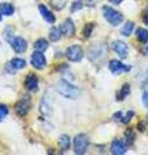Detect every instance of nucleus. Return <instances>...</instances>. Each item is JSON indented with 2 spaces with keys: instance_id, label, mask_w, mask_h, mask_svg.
<instances>
[{
  "instance_id": "nucleus-16",
  "label": "nucleus",
  "mask_w": 148,
  "mask_h": 155,
  "mask_svg": "<svg viewBox=\"0 0 148 155\" xmlns=\"http://www.w3.org/2000/svg\"><path fill=\"white\" fill-rule=\"evenodd\" d=\"M9 65H11L14 70H21L26 66V61L22 60V58H13Z\"/></svg>"
},
{
  "instance_id": "nucleus-25",
  "label": "nucleus",
  "mask_w": 148,
  "mask_h": 155,
  "mask_svg": "<svg viewBox=\"0 0 148 155\" xmlns=\"http://www.w3.org/2000/svg\"><path fill=\"white\" fill-rule=\"evenodd\" d=\"M7 115H8V107L4 105H0V119L5 118Z\"/></svg>"
},
{
  "instance_id": "nucleus-11",
  "label": "nucleus",
  "mask_w": 148,
  "mask_h": 155,
  "mask_svg": "<svg viewBox=\"0 0 148 155\" xmlns=\"http://www.w3.org/2000/svg\"><path fill=\"white\" fill-rule=\"evenodd\" d=\"M25 87H26V89L30 91V92L37 91L38 89V78H37V75L29 74L26 76V79H25Z\"/></svg>"
},
{
  "instance_id": "nucleus-1",
  "label": "nucleus",
  "mask_w": 148,
  "mask_h": 155,
  "mask_svg": "<svg viewBox=\"0 0 148 155\" xmlns=\"http://www.w3.org/2000/svg\"><path fill=\"white\" fill-rule=\"evenodd\" d=\"M56 89L61 96L66 97V98H70V100L77 98L78 94H79V91L65 80H58L56 83Z\"/></svg>"
},
{
  "instance_id": "nucleus-13",
  "label": "nucleus",
  "mask_w": 148,
  "mask_h": 155,
  "mask_svg": "<svg viewBox=\"0 0 148 155\" xmlns=\"http://www.w3.org/2000/svg\"><path fill=\"white\" fill-rule=\"evenodd\" d=\"M39 11H41V14H42L43 18L46 19L48 23H53V22H55L56 18H55V16H53V13L51 11H48V8H46L43 4L39 5Z\"/></svg>"
},
{
  "instance_id": "nucleus-20",
  "label": "nucleus",
  "mask_w": 148,
  "mask_h": 155,
  "mask_svg": "<svg viewBox=\"0 0 148 155\" xmlns=\"http://www.w3.org/2000/svg\"><path fill=\"white\" fill-rule=\"evenodd\" d=\"M61 28H58V27H52V30L51 32H49V39H51L52 41H57L58 39L61 38Z\"/></svg>"
},
{
  "instance_id": "nucleus-22",
  "label": "nucleus",
  "mask_w": 148,
  "mask_h": 155,
  "mask_svg": "<svg viewBox=\"0 0 148 155\" xmlns=\"http://www.w3.org/2000/svg\"><path fill=\"white\" fill-rule=\"evenodd\" d=\"M49 2H51V5L57 11H61L66 5V0H49Z\"/></svg>"
},
{
  "instance_id": "nucleus-29",
  "label": "nucleus",
  "mask_w": 148,
  "mask_h": 155,
  "mask_svg": "<svg viewBox=\"0 0 148 155\" xmlns=\"http://www.w3.org/2000/svg\"><path fill=\"white\" fill-rule=\"evenodd\" d=\"M143 104L148 107V92H146V93L143 94Z\"/></svg>"
},
{
  "instance_id": "nucleus-24",
  "label": "nucleus",
  "mask_w": 148,
  "mask_h": 155,
  "mask_svg": "<svg viewBox=\"0 0 148 155\" xmlns=\"http://www.w3.org/2000/svg\"><path fill=\"white\" fill-rule=\"evenodd\" d=\"M125 137L127 140V143H132V141H134V132H132L131 129H127L125 132Z\"/></svg>"
},
{
  "instance_id": "nucleus-14",
  "label": "nucleus",
  "mask_w": 148,
  "mask_h": 155,
  "mask_svg": "<svg viewBox=\"0 0 148 155\" xmlns=\"http://www.w3.org/2000/svg\"><path fill=\"white\" fill-rule=\"evenodd\" d=\"M58 145H60L62 151L69 150V147H70V137H69L68 134H61L60 137H58Z\"/></svg>"
},
{
  "instance_id": "nucleus-32",
  "label": "nucleus",
  "mask_w": 148,
  "mask_h": 155,
  "mask_svg": "<svg viewBox=\"0 0 148 155\" xmlns=\"http://www.w3.org/2000/svg\"><path fill=\"white\" fill-rule=\"evenodd\" d=\"M109 2H111L112 4H116V5H117V4H121L123 0H109Z\"/></svg>"
},
{
  "instance_id": "nucleus-4",
  "label": "nucleus",
  "mask_w": 148,
  "mask_h": 155,
  "mask_svg": "<svg viewBox=\"0 0 148 155\" xmlns=\"http://www.w3.org/2000/svg\"><path fill=\"white\" fill-rule=\"evenodd\" d=\"M66 57L69 61L72 62H78L82 60L83 57V51L79 45H72L66 49Z\"/></svg>"
},
{
  "instance_id": "nucleus-17",
  "label": "nucleus",
  "mask_w": 148,
  "mask_h": 155,
  "mask_svg": "<svg viewBox=\"0 0 148 155\" xmlns=\"http://www.w3.org/2000/svg\"><path fill=\"white\" fill-rule=\"evenodd\" d=\"M132 30H134V22L129 21V22H126L125 25L122 26V28H121V34H122L123 36H129V35H131Z\"/></svg>"
},
{
  "instance_id": "nucleus-21",
  "label": "nucleus",
  "mask_w": 148,
  "mask_h": 155,
  "mask_svg": "<svg viewBox=\"0 0 148 155\" xmlns=\"http://www.w3.org/2000/svg\"><path fill=\"white\" fill-rule=\"evenodd\" d=\"M136 36H138V40L140 43H146L148 40V31L146 28H139L136 32Z\"/></svg>"
},
{
  "instance_id": "nucleus-18",
  "label": "nucleus",
  "mask_w": 148,
  "mask_h": 155,
  "mask_svg": "<svg viewBox=\"0 0 148 155\" xmlns=\"http://www.w3.org/2000/svg\"><path fill=\"white\" fill-rule=\"evenodd\" d=\"M34 47H35V51L44 52V51H47V49H48V41L46 40V39H39V40L35 41Z\"/></svg>"
},
{
  "instance_id": "nucleus-2",
  "label": "nucleus",
  "mask_w": 148,
  "mask_h": 155,
  "mask_svg": "<svg viewBox=\"0 0 148 155\" xmlns=\"http://www.w3.org/2000/svg\"><path fill=\"white\" fill-rule=\"evenodd\" d=\"M103 14H104V18L111 23L112 26L121 25V22L123 21V16H122V14L118 11H116V9L111 8V7H104V8H103Z\"/></svg>"
},
{
  "instance_id": "nucleus-26",
  "label": "nucleus",
  "mask_w": 148,
  "mask_h": 155,
  "mask_svg": "<svg viewBox=\"0 0 148 155\" xmlns=\"http://www.w3.org/2000/svg\"><path fill=\"white\" fill-rule=\"evenodd\" d=\"M132 116H134V111H131V110H130V111H127L126 116L122 119V123H123V124H127V123L130 122V119L132 118Z\"/></svg>"
},
{
  "instance_id": "nucleus-12",
  "label": "nucleus",
  "mask_w": 148,
  "mask_h": 155,
  "mask_svg": "<svg viewBox=\"0 0 148 155\" xmlns=\"http://www.w3.org/2000/svg\"><path fill=\"white\" fill-rule=\"evenodd\" d=\"M111 151H112V154H115V155H122V154L126 153V146H125V143H123L121 140H115V141L112 142Z\"/></svg>"
},
{
  "instance_id": "nucleus-33",
  "label": "nucleus",
  "mask_w": 148,
  "mask_h": 155,
  "mask_svg": "<svg viewBox=\"0 0 148 155\" xmlns=\"http://www.w3.org/2000/svg\"><path fill=\"white\" fill-rule=\"evenodd\" d=\"M138 128H139V130H144V124L139 123V124H138Z\"/></svg>"
},
{
  "instance_id": "nucleus-8",
  "label": "nucleus",
  "mask_w": 148,
  "mask_h": 155,
  "mask_svg": "<svg viewBox=\"0 0 148 155\" xmlns=\"http://www.w3.org/2000/svg\"><path fill=\"white\" fill-rule=\"evenodd\" d=\"M29 110H30V101L27 98H23L16 104V113L19 116H25L29 113Z\"/></svg>"
},
{
  "instance_id": "nucleus-15",
  "label": "nucleus",
  "mask_w": 148,
  "mask_h": 155,
  "mask_svg": "<svg viewBox=\"0 0 148 155\" xmlns=\"http://www.w3.org/2000/svg\"><path fill=\"white\" fill-rule=\"evenodd\" d=\"M0 11H2L4 16H12L14 13V8L12 4H9V3H2L0 4Z\"/></svg>"
},
{
  "instance_id": "nucleus-28",
  "label": "nucleus",
  "mask_w": 148,
  "mask_h": 155,
  "mask_svg": "<svg viewBox=\"0 0 148 155\" xmlns=\"http://www.w3.org/2000/svg\"><path fill=\"white\" fill-rule=\"evenodd\" d=\"M82 2L85 3V5H87V7H93L97 3V0H82Z\"/></svg>"
},
{
  "instance_id": "nucleus-6",
  "label": "nucleus",
  "mask_w": 148,
  "mask_h": 155,
  "mask_svg": "<svg viewBox=\"0 0 148 155\" xmlns=\"http://www.w3.org/2000/svg\"><path fill=\"white\" fill-rule=\"evenodd\" d=\"M112 48H113V51H115L121 58H126L127 54H129V47H127L126 43H123V41H121V40L113 41Z\"/></svg>"
},
{
  "instance_id": "nucleus-3",
  "label": "nucleus",
  "mask_w": 148,
  "mask_h": 155,
  "mask_svg": "<svg viewBox=\"0 0 148 155\" xmlns=\"http://www.w3.org/2000/svg\"><path fill=\"white\" fill-rule=\"evenodd\" d=\"M88 147V137L86 134H78L74 138V151L76 154H85Z\"/></svg>"
},
{
  "instance_id": "nucleus-34",
  "label": "nucleus",
  "mask_w": 148,
  "mask_h": 155,
  "mask_svg": "<svg viewBox=\"0 0 148 155\" xmlns=\"http://www.w3.org/2000/svg\"><path fill=\"white\" fill-rule=\"evenodd\" d=\"M144 53H146V54L148 56V47H146V48H144Z\"/></svg>"
},
{
  "instance_id": "nucleus-36",
  "label": "nucleus",
  "mask_w": 148,
  "mask_h": 155,
  "mask_svg": "<svg viewBox=\"0 0 148 155\" xmlns=\"http://www.w3.org/2000/svg\"><path fill=\"white\" fill-rule=\"evenodd\" d=\"M147 118H148V116H147Z\"/></svg>"
},
{
  "instance_id": "nucleus-7",
  "label": "nucleus",
  "mask_w": 148,
  "mask_h": 155,
  "mask_svg": "<svg viewBox=\"0 0 148 155\" xmlns=\"http://www.w3.org/2000/svg\"><path fill=\"white\" fill-rule=\"evenodd\" d=\"M9 41H11L12 48H13V49L16 51L17 53H22V52L26 51V48H27L26 40H25V39H22L21 36H16V38L11 39Z\"/></svg>"
},
{
  "instance_id": "nucleus-23",
  "label": "nucleus",
  "mask_w": 148,
  "mask_h": 155,
  "mask_svg": "<svg viewBox=\"0 0 148 155\" xmlns=\"http://www.w3.org/2000/svg\"><path fill=\"white\" fill-rule=\"evenodd\" d=\"M93 26H95V23H87L85 26V30H83V36L85 38H90L91 32L93 30Z\"/></svg>"
},
{
  "instance_id": "nucleus-19",
  "label": "nucleus",
  "mask_w": 148,
  "mask_h": 155,
  "mask_svg": "<svg viewBox=\"0 0 148 155\" xmlns=\"http://www.w3.org/2000/svg\"><path fill=\"white\" fill-rule=\"evenodd\" d=\"M129 93H130V85H129V84H123V87L121 88V91L118 92V94H117V100H118V101L125 100V97L129 96Z\"/></svg>"
},
{
  "instance_id": "nucleus-27",
  "label": "nucleus",
  "mask_w": 148,
  "mask_h": 155,
  "mask_svg": "<svg viewBox=\"0 0 148 155\" xmlns=\"http://www.w3.org/2000/svg\"><path fill=\"white\" fill-rule=\"evenodd\" d=\"M82 8V2H74L73 3V7H72V12H77Z\"/></svg>"
},
{
  "instance_id": "nucleus-5",
  "label": "nucleus",
  "mask_w": 148,
  "mask_h": 155,
  "mask_svg": "<svg viewBox=\"0 0 148 155\" xmlns=\"http://www.w3.org/2000/svg\"><path fill=\"white\" fill-rule=\"evenodd\" d=\"M46 57L43 56V52H39V51H35L31 54V65L35 67V69H39L42 70L46 67Z\"/></svg>"
},
{
  "instance_id": "nucleus-9",
  "label": "nucleus",
  "mask_w": 148,
  "mask_h": 155,
  "mask_svg": "<svg viewBox=\"0 0 148 155\" xmlns=\"http://www.w3.org/2000/svg\"><path fill=\"white\" fill-rule=\"evenodd\" d=\"M109 70L113 72V74H121V72H123V71H129L130 66L123 65L117 60H112L109 62Z\"/></svg>"
},
{
  "instance_id": "nucleus-31",
  "label": "nucleus",
  "mask_w": 148,
  "mask_h": 155,
  "mask_svg": "<svg viewBox=\"0 0 148 155\" xmlns=\"http://www.w3.org/2000/svg\"><path fill=\"white\" fill-rule=\"evenodd\" d=\"M143 19H144V23H146V25H148V9L144 12V17H143Z\"/></svg>"
},
{
  "instance_id": "nucleus-30",
  "label": "nucleus",
  "mask_w": 148,
  "mask_h": 155,
  "mask_svg": "<svg viewBox=\"0 0 148 155\" xmlns=\"http://www.w3.org/2000/svg\"><path fill=\"white\" fill-rule=\"evenodd\" d=\"M113 118H115V120H117V122H118V120H121V119H122V113H121V111H118V113L115 114V116H113Z\"/></svg>"
},
{
  "instance_id": "nucleus-35",
  "label": "nucleus",
  "mask_w": 148,
  "mask_h": 155,
  "mask_svg": "<svg viewBox=\"0 0 148 155\" xmlns=\"http://www.w3.org/2000/svg\"><path fill=\"white\" fill-rule=\"evenodd\" d=\"M2 14H3V13H2V11H0V21H2Z\"/></svg>"
},
{
  "instance_id": "nucleus-10",
  "label": "nucleus",
  "mask_w": 148,
  "mask_h": 155,
  "mask_svg": "<svg viewBox=\"0 0 148 155\" xmlns=\"http://www.w3.org/2000/svg\"><path fill=\"white\" fill-rule=\"evenodd\" d=\"M61 32L64 34L65 36H73L74 34H76V27H74V23H73V21L72 19H65V21L62 22V25H61Z\"/></svg>"
}]
</instances>
